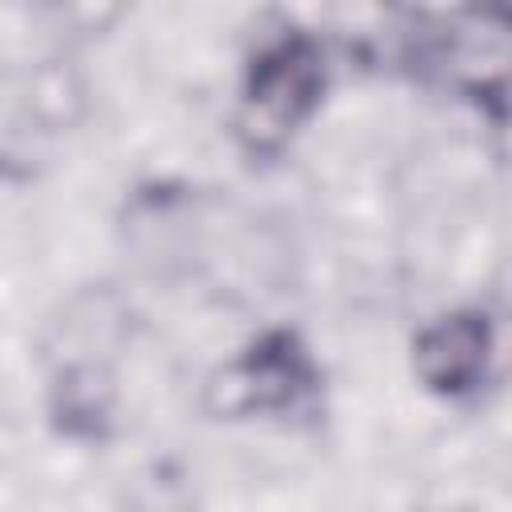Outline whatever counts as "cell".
<instances>
[{"mask_svg": "<svg viewBox=\"0 0 512 512\" xmlns=\"http://www.w3.org/2000/svg\"><path fill=\"white\" fill-rule=\"evenodd\" d=\"M84 108L88 88L64 60H40L0 76V172L32 176Z\"/></svg>", "mask_w": 512, "mask_h": 512, "instance_id": "obj_1", "label": "cell"}, {"mask_svg": "<svg viewBox=\"0 0 512 512\" xmlns=\"http://www.w3.org/2000/svg\"><path fill=\"white\" fill-rule=\"evenodd\" d=\"M484 324L476 320H444L432 332H424L420 348H416V364L424 372V380H432L436 388H468L476 380V372L484 368Z\"/></svg>", "mask_w": 512, "mask_h": 512, "instance_id": "obj_2", "label": "cell"}, {"mask_svg": "<svg viewBox=\"0 0 512 512\" xmlns=\"http://www.w3.org/2000/svg\"><path fill=\"white\" fill-rule=\"evenodd\" d=\"M268 68L260 72V84H256V100L264 108H276V112H296L300 104L312 100L316 92V72H312V60L300 56L296 48H284L276 52L272 60H264Z\"/></svg>", "mask_w": 512, "mask_h": 512, "instance_id": "obj_3", "label": "cell"}]
</instances>
